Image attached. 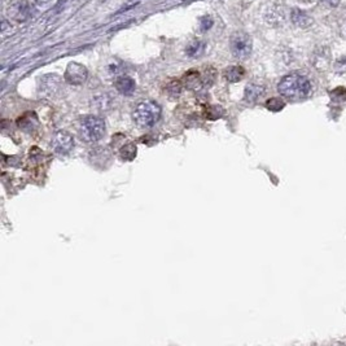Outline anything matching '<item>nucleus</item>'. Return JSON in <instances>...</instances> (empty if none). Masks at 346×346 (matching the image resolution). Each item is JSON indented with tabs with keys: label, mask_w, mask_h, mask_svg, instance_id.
I'll list each match as a JSON object with an SVG mask.
<instances>
[{
	"label": "nucleus",
	"mask_w": 346,
	"mask_h": 346,
	"mask_svg": "<svg viewBox=\"0 0 346 346\" xmlns=\"http://www.w3.org/2000/svg\"><path fill=\"white\" fill-rule=\"evenodd\" d=\"M8 17L16 22H25L30 19L31 7L26 0H13L7 8Z\"/></svg>",
	"instance_id": "39448f33"
},
{
	"label": "nucleus",
	"mask_w": 346,
	"mask_h": 346,
	"mask_svg": "<svg viewBox=\"0 0 346 346\" xmlns=\"http://www.w3.org/2000/svg\"><path fill=\"white\" fill-rule=\"evenodd\" d=\"M265 94V88L258 84H248L245 88V100L249 102H256Z\"/></svg>",
	"instance_id": "9d476101"
},
{
	"label": "nucleus",
	"mask_w": 346,
	"mask_h": 346,
	"mask_svg": "<svg viewBox=\"0 0 346 346\" xmlns=\"http://www.w3.org/2000/svg\"><path fill=\"white\" fill-rule=\"evenodd\" d=\"M87 77H88V72H87L86 66H83L82 64H78V62H70L64 74L65 81L69 84H74V86L86 82Z\"/></svg>",
	"instance_id": "423d86ee"
},
{
	"label": "nucleus",
	"mask_w": 346,
	"mask_h": 346,
	"mask_svg": "<svg viewBox=\"0 0 346 346\" xmlns=\"http://www.w3.org/2000/svg\"><path fill=\"white\" fill-rule=\"evenodd\" d=\"M134 121L138 126L143 128L152 127L157 123L160 117H161V106L157 102L147 100L138 104L134 110Z\"/></svg>",
	"instance_id": "f03ea898"
},
{
	"label": "nucleus",
	"mask_w": 346,
	"mask_h": 346,
	"mask_svg": "<svg viewBox=\"0 0 346 346\" xmlns=\"http://www.w3.org/2000/svg\"><path fill=\"white\" fill-rule=\"evenodd\" d=\"M136 87L135 81L127 76L120 77L116 81V88L122 95H131Z\"/></svg>",
	"instance_id": "6e6552de"
},
{
	"label": "nucleus",
	"mask_w": 346,
	"mask_h": 346,
	"mask_svg": "<svg viewBox=\"0 0 346 346\" xmlns=\"http://www.w3.org/2000/svg\"><path fill=\"white\" fill-rule=\"evenodd\" d=\"M328 1L331 3V5H337L340 3V0H328Z\"/></svg>",
	"instance_id": "412c9836"
},
{
	"label": "nucleus",
	"mask_w": 346,
	"mask_h": 346,
	"mask_svg": "<svg viewBox=\"0 0 346 346\" xmlns=\"http://www.w3.org/2000/svg\"><path fill=\"white\" fill-rule=\"evenodd\" d=\"M49 1H51V0H35V3L38 4V5H47Z\"/></svg>",
	"instance_id": "aec40b11"
},
{
	"label": "nucleus",
	"mask_w": 346,
	"mask_h": 346,
	"mask_svg": "<svg viewBox=\"0 0 346 346\" xmlns=\"http://www.w3.org/2000/svg\"><path fill=\"white\" fill-rule=\"evenodd\" d=\"M279 94L290 100H301L307 98L311 94L312 84L307 77L292 73L288 76L283 77V79L278 84Z\"/></svg>",
	"instance_id": "f257e3e1"
},
{
	"label": "nucleus",
	"mask_w": 346,
	"mask_h": 346,
	"mask_svg": "<svg viewBox=\"0 0 346 346\" xmlns=\"http://www.w3.org/2000/svg\"><path fill=\"white\" fill-rule=\"evenodd\" d=\"M136 156V147L132 143L126 144L121 148V157L126 160V161H131Z\"/></svg>",
	"instance_id": "4468645a"
},
{
	"label": "nucleus",
	"mask_w": 346,
	"mask_h": 346,
	"mask_svg": "<svg viewBox=\"0 0 346 346\" xmlns=\"http://www.w3.org/2000/svg\"><path fill=\"white\" fill-rule=\"evenodd\" d=\"M284 106H285V102L279 98H272L266 102V108H267L268 110H272V112H279V110H282Z\"/></svg>",
	"instance_id": "2eb2a0df"
},
{
	"label": "nucleus",
	"mask_w": 346,
	"mask_h": 346,
	"mask_svg": "<svg viewBox=\"0 0 346 346\" xmlns=\"http://www.w3.org/2000/svg\"><path fill=\"white\" fill-rule=\"evenodd\" d=\"M52 149L59 154H68L74 147V139L73 136L66 131L56 132L51 142Z\"/></svg>",
	"instance_id": "0eeeda50"
},
{
	"label": "nucleus",
	"mask_w": 346,
	"mask_h": 346,
	"mask_svg": "<svg viewBox=\"0 0 346 346\" xmlns=\"http://www.w3.org/2000/svg\"><path fill=\"white\" fill-rule=\"evenodd\" d=\"M205 51V43L201 41H189L187 48H185V53L189 57H200Z\"/></svg>",
	"instance_id": "f8f14e48"
},
{
	"label": "nucleus",
	"mask_w": 346,
	"mask_h": 346,
	"mask_svg": "<svg viewBox=\"0 0 346 346\" xmlns=\"http://www.w3.org/2000/svg\"><path fill=\"white\" fill-rule=\"evenodd\" d=\"M292 21L300 27H306L311 23V19L306 15L305 12L300 11V9H294L292 12Z\"/></svg>",
	"instance_id": "ddd939ff"
},
{
	"label": "nucleus",
	"mask_w": 346,
	"mask_h": 346,
	"mask_svg": "<svg viewBox=\"0 0 346 346\" xmlns=\"http://www.w3.org/2000/svg\"><path fill=\"white\" fill-rule=\"evenodd\" d=\"M19 126L21 130H23V131L26 132H30L33 131L37 126H38V118H37V116H35L34 113H25L22 117H20L19 120Z\"/></svg>",
	"instance_id": "1a4fd4ad"
},
{
	"label": "nucleus",
	"mask_w": 346,
	"mask_h": 346,
	"mask_svg": "<svg viewBox=\"0 0 346 346\" xmlns=\"http://www.w3.org/2000/svg\"><path fill=\"white\" fill-rule=\"evenodd\" d=\"M331 98L336 102H344L346 100V88L345 87H339L331 92Z\"/></svg>",
	"instance_id": "dca6fc26"
},
{
	"label": "nucleus",
	"mask_w": 346,
	"mask_h": 346,
	"mask_svg": "<svg viewBox=\"0 0 346 346\" xmlns=\"http://www.w3.org/2000/svg\"><path fill=\"white\" fill-rule=\"evenodd\" d=\"M244 69L241 68V66H236V65H235V66H230V68L224 70V78L231 83H236L239 82V81H241L243 77H244Z\"/></svg>",
	"instance_id": "9b49d317"
},
{
	"label": "nucleus",
	"mask_w": 346,
	"mask_h": 346,
	"mask_svg": "<svg viewBox=\"0 0 346 346\" xmlns=\"http://www.w3.org/2000/svg\"><path fill=\"white\" fill-rule=\"evenodd\" d=\"M79 134L87 143H95L105 134V122L102 117L88 116L83 118L79 127Z\"/></svg>",
	"instance_id": "7ed1b4c3"
},
{
	"label": "nucleus",
	"mask_w": 346,
	"mask_h": 346,
	"mask_svg": "<svg viewBox=\"0 0 346 346\" xmlns=\"http://www.w3.org/2000/svg\"><path fill=\"white\" fill-rule=\"evenodd\" d=\"M210 109L213 110V113L207 114L210 120H217V118H219V117H221L223 114V110H222V108H221V106H211Z\"/></svg>",
	"instance_id": "a211bd4d"
},
{
	"label": "nucleus",
	"mask_w": 346,
	"mask_h": 346,
	"mask_svg": "<svg viewBox=\"0 0 346 346\" xmlns=\"http://www.w3.org/2000/svg\"><path fill=\"white\" fill-rule=\"evenodd\" d=\"M252 38L246 33L237 31L231 37L230 48L232 55L239 60H244L252 53Z\"/></svg>",
	"instance_id": "20e7f679"
},
{
	"label": "nucleus",
	"mask_w": 346,
	"mask_h": 346,
	"mask_svg": "<svg viewBox=\"0 0 346 346\" xmlns=\"http://www.w3.org/2000/svg\"><path fill=\"white\" fill-rule=\"evenodd\" d=\"M211 26H213V20L210 17L206 16V17L201 19V21H200V29H201V31H207Z\"/></svg>",
	"instance_id": "f3484780"
},
{
	"label": "nucleus",
	"mask_w": 346,
	"mask_h": 346,
	"mask_svg": "<svg viewBox=\"0 0 346 346\" xmlns=\"http://www.w3.org/2000/svg\"><path fill=\"white\" fill-rule=\"evenodd\" d=\"M336 72L339 73V74H344V73H346V59H341V60H339L337 62H336Z\"/></svg>",
	"instance_id": "6ab92c4d"
}]
</instances>
